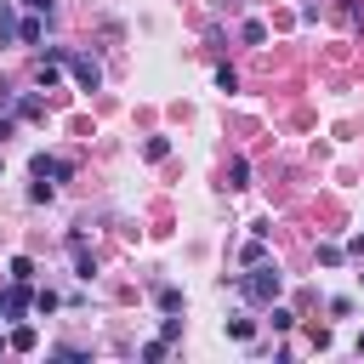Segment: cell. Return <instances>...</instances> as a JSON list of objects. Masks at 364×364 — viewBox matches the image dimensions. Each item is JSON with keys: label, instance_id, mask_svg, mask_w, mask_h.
Masks as SVG:
<instances>
[{"label": "cell", "instance_id": "obj_1", "mask_svg": "<svg viewBox=\"0 0 364 364\" xmlns=\"http://www.w3.org/2000/svg\"><path fill=\"white\" fill-rule=\"evenodd\" d=\"M279 290H284V273H279V267H267V262H256V267L239 279V296H245V301H256V307H273V301H279Z\"/></svg>", "mask_w": 364, "mask_h": 364}, {"label": "cell", "instance_id": "obj_2", "mask_svg": "<svg viewBox=\"0 0 364 364\" xmlns=\"http://www.w3.org/2000/svg\"><path fill=\"white\" fill-rule=\"evenodd\" d=\"M68 74L80 80V91H97V85H102V68H97V57H85V51H68Z\"/></svg>", "mask_w": 364, "mask_h": 364}, {"label": "cell", "instance_id": "obj_3", "mask_svg": "<svg viewBox=\"0 0 364 364\" xmlns=\"http://www.w3.org/2000/svg\"><path fill=\"white\" fill-rule=\"evenodd\" d=\"M68 256H74V273H80V279H91V273H97V256H91V245H85V233H80V228L68 233Z\"/></svg>", "mask_w": 364, "mask_h": 364}, {"label": "cell", "instance_id": "obj_4", "mask_svg": "<svg viewBox=\"0 0 364 364\" xmlns=\"http://www.w3.org/2000/svg\"><path fill=\"white\" fill-rule=\"evenodd\" d=\"M28 301H34V296H28V284H23V279H11V290H6L0 313H6V318H23V313H28Z\"/></svg>", "mask_w": 364, "mask_h": 364}, {"label": "cell", "instance_id": "obj_5", "mask_svg": "<svg viewBox=\"0 0 364 364\" xmlns=\"http://www.w3.org/2000/svg\"><path fill=\"white\" fill-rule=\"evenodd\" d=\"M28 171H34V176H57V182H63V176H74V165H68V159H51V154H34V159H28Z\"/></svg>", "mask_w": 364, "mask_h": 364}, {"label": "cell", "instance_id": "obj_6", "mask_svg": "<svg viewBox=\"0 0 364 364\" xmlns=\"http://www.w3.org/2000/svg\"><path fill=\"white\" fill-rule=\"evenodd\" d=\"M154 301H159V313H182V290H176V284H159Z\"/></svg>", "mask_w": 364, "mask_h": 364}, {"label": "cell", "instance_id": "obj_7", "mask_svg": "<svg viewBox=\"0 0 364 364\" xmlns=\"http://www.w3.org/2000/svg\"><path fill=\"white\" fill-rule=\"evenodd\" d=\"M40 34H46V23H40V17H23V23H17V40H23V46H34Z\"/></svg>", "mask_w": 364, "mask_h": 364}, {"label": "cell", "instance_id": "obj_8", "mask_svg": "<svg viewBox=\"0 0 364 364\" xmlns=\"http://www.w3.org/2000/svg\"><path fill=\"white\" fill-rule=\"evenodd\" d=\"M228 336H233V341H250L256 324H250V318H228Z\"/></svg>", "mask_w": 364, "mask_h": 364}, {"label": "cell", "instance_id": "obj_9", "mask_svg": "<svg viewBox=\"0 0 364 364\" xmlns=\"http://www.w3.org/2000/svg\"><path fill=\"white\" fill-rule=\"evenodd\" d=\"M11 347H17V353H34V330L17 324V330H11Z\"/></svg>", "mask_w": 364, "mask_h": 364}, {"label": "cell", "instance_id": "obj_10", "mask_svg": "<svg viewBox=\"0 0 364 364\" xmlns=\"http://www.w3.org/2000/svg\"><path fill=\"white\" fill-rule=\"evenodd\" d=\"M262 40H267V23L250 17V23H245V46H262Z\"/></svg>", "mask_w": 364, "mask_h": 364}, {"label": "cell", "instance_id": "obj_11", "mask_svg": "<svg viewBox=\"0 0 364 364\" xmlns=\"http://www.w3.org/2000/svg\"><path fill=\"white\" fill-rule=\"evenodd\" d=\"M17 114H23V119H40V114H46V102H40V97H23V102H17Z\"/></svg>", "mask_w": 364, "mask_h": 364}, {"label": "cell", "instance_id": "obj_12", "mask_svg": "<svg viewBox=\"0 0 364 364\" xmlns=\"http://www.w3.org/2000/svg\"><path fill=\"white\" fill-rule=\"evenodd\" d=\"M11 279H23V284H28V279H34V262H28V256H11Z\"/></svg>", "mask_w": 364, "mask_h": 364}, {"label": "cell", "instance_id": "obj_13", "mask_svg": "<svg viewBox=\"0 0 364 364\" xmlns=\"http://www.w3.org/2000/svg\"><path fill=\"white\" fill-rule=\"evenodd\" d=\"M216 85H222V91H239V74H233V68L222 63V68H216Z\"/></svg>", "mask_w": 364, "mask_h": 364}, {"label": "cell", "instance_id": "obj_14", "mask_svg": "<svg viewBox=\"0 0 364 364\" xmlns=\"http://www.w3.org/2000/svg\"><path fill=\"white\" fill-rule=\"evenodd\" d=\"M142 154H148V159H165V154H171V142H165V136H148V148H142Z\"/></svg>", "mask_w": 364, "mask_h": 364}, {"label": "cell", "instance_id": "obj_15", "mask_svg": "<svg viewBox=\"0 0 364 364\" xmlns=\"http://www.w3.org/2000/svg\"><path fill=\"white\" fill-rule=\"evenodd\" d=\"M228 176H233L228 188H245V176H250V165H245V159H233V165H228Z\"/></svg>", "mask_w": 364, "mask_h": 364}, {"label": "cell", "instance_id": "obj_16", "mask_svg": "<svg viewBox=\"0 0 364 364\" xmlns=\"http://www.w3.org/2000/svg\"><path fill=\"white\" fill-rule=\"evenodd\" d=\"M34 307L40 313H57V290H34Z\"/></svg>", "mask_w": 364, "mask_h": 364}, {"label": "cell", "instance_id": "obj_17", "mask_svg": "<svg viewBox=\"0 0 364 364\" xmlns=\"http://www.w3.org/2000/svg\"><path fill=\"white\" fill-rule=\"evenodd\" d=\"M23 6H28V11H51L57 0H23Z\"/></svg>", "mask_w": 364, "mask_h": 364}, {"label": "cell", "instance_id": "obj_18", "mask_svg": "<svg viewBox=\"0 0 364 364\" xmlns=\"http://www.w3.org/2000/svg\"><path fill=\"white\" fill-rule=\"evenodd\" d=\"M6 136H11V119H6V114H0V142H6Z\"/></svg>", "mask_w": 364, "mask_h": 364}, {"label": "cell", "instance_id": "obj_19", "mask_svg": "<svg viewBox=\"0 0 364 364\" xmlns=\"http://www.w3.org/2000/svg\"><path fill=\"white\" fill-rule=\"evenodd\" d=\"M358 353H364V330H358Z\"/></svg>", "mask_w": 364, "mask_h": 364}, {"label": "cell", "instance_id": "obj_20", "mask_svg": "<svg viewBox=\"0 0 364 364\" xmlns=\"http://www.w3.org/2000/svg\"><path fill=\"white\" fill-rule=\"evenodd\" d=\"M6 347H11V341H6V336H0V353H6Z\"/></svg>", "mask_w": 364, "mask_h": 364}]
</instances>
